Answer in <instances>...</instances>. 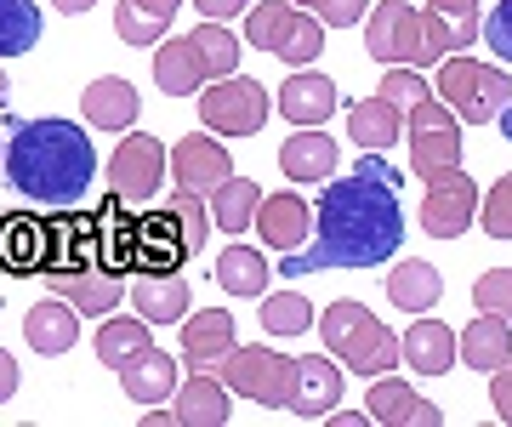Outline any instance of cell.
I'll return each mask as SVG.
<instances>
[{
	"label": "cell",
	"mask_w": 512,
	"mask_h": 427,
	"mask_svg": "<svg viewBox=\"0 0 512 427\" xmlns=\"http://www.w3.org/2000/svg\"><path fill=\"white\" fill-rule=\"evenodd\" d=\"M490 405H495V416L512 427V359L495 371V382H490Z\"/></svg>",
	"instance_id": "48"
},
{
	"label": "cell",
	"mask_w": 512,
	"mask_h": 427,
	"mask_svg": "<svg viewBox=\"0 0 512 427\" xmlns=\"http://www.w3.org/2000/svg\"><path fill=\"white\" fill-rule=\"evenodd\" d=\"M40 40L35 0H0V57H23Z\"/></svg>",
	"instance_id": "36"
},
{
	"label": "cell",
	"mask_w": 512,
	"mask_h": 427,
	"mask_svg": "<svg viewBox=\"0 0 512 427\" xmlns=\"http://www.w3.org/2000/svg\"><path fill=\"white\" fill-rule=\"evenodd\" d=\"M484 234L490 240H512V177L490 188V200H484Z\"/></svg>",
	"instance_id": "43"
},
{
	"label": "cell",
	"mask_w": 512,
	"mask_h": 427,
	"mask_svg": "<svg viewBox=\"0 0 512 427\" xmlns=\"http://www.w3.org/2000/svg\"><path fill=\"white\" fill-rule=\"evenodd\" d=\"M18 382H23L18 359H12V353H0V405H6V399H12V393H18Z\"/></svg>",
	"instance_id": "51"
},
{
	"label": "cell",
	"mask_w": 512,
	"mask_h": 427,
	"mask_svg": "<svg viewBox=\"0 0 512 427\" xmlns=\"http://www.w3.org/2000/svg\"><path fill=\"white\" fill-rule=\"evenodd\" d=\"M439 103L461 120H501V109L512 103V80L495 69V63H478V57H444L439 69Z\"/></svg>",
	"instance_id": "3"
},
{
	"label": "cell",
	"mask_w": 512,
	"mask_h": 427,
	"mask_svg": "<svg viewBox=\"0 0 512 427\" xmlns=\"http://www.w3.org/2000/svg\"><path fill=\"white\" fill-rule=\"evenodd\" d=\"M404 137H410V166H416V177H427V183L461 166V126L439 97L404 109Z\"/></svg>",
	"instance_id": "4"
},
{
	"label": "cell",
	"mask_w": 512,
	"mask_h": 427,
	"mask_svg": "<svg viewBox=\"0 0 512 427\" xmlns=\"http://www.w3.org/2000/svg\"><path fill=\"white\" fill-rule=\"evenodd\" d=\"M478 35L490 40V52L501 57V63H512V0H501L490 12V23H478Z\"/></svg>",
	"instance_id": "45"
},
{
	"label": "cell",
	"mask_w": 512,
	"mask_h": 427,
	"mask_svg": "<svg viewBox=\"0 0 512 427\" xmlns=\"http://www.w3.org/2000/svg\"><path fill=\"white\" fill-rule=\"evenodd\" d=\"M319 52H325V23L313 18V12H291L285 29H279V40H274V57L291 63V69H308Z\"/></svg>",
	"instance_id": "35"
},
{
	"label": "cell",
	"mask_w": 512,
	"mask_h": 427,
	"mask_svg": "<svg viewBox=\"0 0 512 427\" xmlns=\"http://www.w3.org/2000/svg\"><path fill=\"white\" fill-rule=\"evenodd\" d=\"M507 359H512V325H507V319L484 314V319H473V325L456 336V365H473V371H501Z\"/></svg>",
	"instance_id": "23"
},
{
	"label": "cell",
	"mask_w": 512,
	"mask_h": 427,
	"mask_svg": "<svg viewBox=\"0 0 512 427\" xmlns=\"http://www.w3.org/2000/svg\"><path fill=\"white\" fill-rule=\"evenodd\" d=\"M171 422H177V416H171V410H154V405H148V416H143V427H171Z\"/></svg>",
	"instance_id": "55"
},
{
	"label": "cell",
	"mask_w": 512,
	"mask_h": 427,
	"mask_svg": "<svg viewBox=\"0 0 512 427\" xmlns=\"http://www.w3.org/2000/svg\"><path fill=\"white\" fill-rule=\"evenodd\" d=\"M114 29H120V40H126V46H160L171 23L148 18V12H137V6H126V0H120V6H114Z\"/></svg>",
	"instance_id": "42"
},
{
	"label": "cell",
	"mask_w": 512,
	"mask_h": 427,
	"mask_svg": "<svg viewBox=\"0 0 512 427\" xmlns=\"http://www.w3.org/2000/svg\"><path fill=\"white\" fill-rule=\"evenodd\" d=\"M370 422L376 427H439L444 410L433 405V399H421L416 388H404V382H393V376H370Z\"/></svg>",
	"instance_id": "15"
},
{
	"label": "cell",
	"mask_w": 512,
	"mask_h": 427,
	"mask_svg": "<svg viewBox=\"0 0 512 427\" xmlns=\"http://www.w3.org/2000/svg\"><path fill=\"white\" fill-rule=\"evenodd\" d=\"M330 422H336V427H376V422H370V410H336Z\"/></svg>",
	"instance_id": "53"
},
{
	"label": "cell",
	"mask_w": 512,
	"mask_h": 427,
	"mask_svg": "<svg viewBox=\"0 0 512 427\" xmlns=\"http://www.w3.org/2000/svg\"><path fill=\"white\" fill-rule=\"evenodd\" d=\"M279 114H285L291 126H325L330 114H336V80L313 75V69L291 75L285 92H279Z\"/></svg>",
	"instance_id": "21"
},
{
	"label": "cell",
	"mask_w": 512,
	"mask_h": 427,
	"mask_svg": "<svg viewBox=\"0 0 512 427\" xmlns=\"http://www.w3.org/2000/svg\"><path fill=\"white\" fill-rule=\"evenodd\" d=\"M348 137L365 154H387L404 137V114L393 109L387 97H365V103H353L348 109Z\"/></svg>",
	"instance_id": "27"
},
{
	"label": "cell",
	"mask_w": 512,
	"mask_h": 427,
	"mask_svg": "<svg viewBox=\"0 0 512 427\" xmlns=\"http://www.w3.org/2000/svg\"><path fill=\"white\" fill-rule=\"evenodd\" d=\"M165 171H171V183L183 188V194H217L228 177H234V160L222 149L217 137H183L177 149L165 154Z\"/></svg>",
	"instance_id": "11"
},
{
	"label": "cell",
	"mask_w": 512,
	"mask_h": 427,
	"mask_svg": "<svg viewBox=\"0 0 512 427\" xmlns=\"http://www.w3.org/2000/svg\"><path fill=\"white\" fill-rule=\"evenodd\" d=\"M444 297V274L433 268V262H399L393 274H387V302L393 308H404V314H427L433 302Z\"/></svg>",
	"instance_id": "28"
},
{
	"label": "cell",
	"mask_w": 512,
	"mask_h": 427,
	"mask_svg": "<svg viewBox=\"0 0 512 427\" xmlns=\"http://www.w3.org/2000/svg\"><path fill=\"white\" fill-rule=\"evenodd\" d=\"M393 365H399V336L387 331V325L348 359V371H359V376H393Z\"/></svg>",
	"instance_id": "39"
},
{
	"label": "cell",
	"mask_w": 512,
	"mask_h": 427,
	"mask_svg": "<svg viewBox=\"0 0 512 427\" xmlns=\"http://www.w3.org/2000/svg\"><path fill=\"white\" fill-rule=\"evenodd\" d=\"M188 257H194V251H188V240H183V223H177L165 205L131 217V268H137V274H177Z\"/></svg>",
	"instance_id": "9"
},
{
	"label": "cell",
	"mask_w": 512,
	"mask_h": 427,
	"mask_svg": "<svg viewBox=\"0 0 512 427\" xmlns=\"http://www.w3.org/2000/svg\"><path fill=\"white\" fill-rule=\"evenodd\" d=\"M313 6V18L330 23V29H348V23H365L370 12V0H308Z\"/></svg>",
	"instance_id": "46"
},
{
	"label": "cell",
	"mask_w": 512,
	"mask_h": 427,
	"mask_svg": "<svg viewBox=\"0 0 512 427\" xmlns=\"http://www.w3.org/2000/svg\"><path fill=\"white\" fill-rule=\"evenodd\" d=\"M279 166H285L291 183H325L336 171V137H325L319 126H302L296 137L279 143Z\"/></svg>",
	"instance_id": "20"
},
{
	"label": "cell",
	"mask_w": 512,
	"mask_h": 427,
	"mask_svg": "<svg viewBox=\"0 0 512 427\" xmlns=\"http://www.w3.org/2000/svg\"><path fill=\"white\" fill-rule=\"evenodd\" d=\"M473 211H478V188L467 171H444L427 183V200H421V228L433 234V240H461L467 228H473Z\"/></svg>",
	"instance_id": "10"
},
{
	"label": "cell",
	"mask_w": 512,
	"mask_h": 427,
	"mask_svg": "<svg viewBox=\"0 0 512 427\" xmlns=\"http://www.w3.org/2000/svg\"><path fill=\"white\" fill-rule=\"evenodd\" d=\"M165 211H171V217L183 223L188 251H200V245H205V234H211V211H205V200H200V194H183V188H177V194L165 200Z\"/></svg>",
	"instance_id": "40"
},
{
	"label": "cell",
	"mask_w": 512,
	"mask_h": 427,
	"mask_svg": "<svg viewBox=\"0 0 512 427\" xmlns=\"http://www.w3.org/2000/svg\"><path fill=\"white\" fill-rule=\"evenodd\" d=\"M256 234H262V245H268V251H285V257H291V251H302V245H308V234H313V211H308V200H302V194H291V188H285V194H268V200L256 205Z\"/></svg>",
	"instance_id": "14"
},
{
	"label": "cell",
	"mask_w": 512,
	"mask_h": 427,
	"mask_svg": "<svg viewBox=\"0 0 512 427\" xmlns=\"http://www.w3.org/2000/svg\"><path fill=\"white\" fill-rule=\"evenodd\" d=\"M501 126H507V137H512V103H507V109H501Z\"/></svg>",
	"instance_id": "57"
},
{
	"label": "cell",
	"mask_w": 512,
	"mask_h": 427,
	"mask_svg": "<svg viewBox=\"0 0 512 427\" xmlns=\"http://www.w3.org/2000/svg\"><path fill=\"white\" fill-rule=\"evenodd\" d=\"M200 120L211 131H222V137H251V131H262V120H268V92L256 86L251 75L239 80H217L211 92H200Z\"/></svg>",
	"instance_id": "8"
},
{
	"label": "cell",
	"mask_w": 512,
	"mask_h": 427,
	"mask_svg": "<svg viewBox=\"0 0 512 427\" xmlns=\"http://www.w3.org/2000/svg\"><path fill=\"white\" fill-rule=\"evenodd\" d=\"M160 183H165V149H160V137L131 131L126 143L114 149V160H109V194L120 205H154Z\"/></svg>",
	"instance_id": "7"
},
{
	"label": "cell",
	"mask_w": 512,
	"mask_h": 427,
	"mask_svg": "<svg viewBox=\"0 0 512 427\" xmlns=\"http://www.w3.org/2000/svg\"><path fill=\"white\" fill-rule=\"evenodd\" d=\"M6 183L18 188L23 200L35 205H80L86 188L97 177V149L92 137L69 120H23L12 137H6Z\"/></svg>",
	"instance_id": "2"
},
{
	"label": "cell",
	"mask_w": 512,
	"mask_h": 427,
	"mask_svg": "<svg viewBox=\"0 0 512 427\" xmlns=\"http://www.w3.org/2000/svg\"><path fill=\"white\" fill-rule=\"evenodd\" d=\"M188 52H194V63H200L205 80H228L239 69V40L222 29V23H200L194 35H188Z\"/></svg>",
	"instance_id": "34"
},
{
	"label": "cell",
	"mask_w": 512,
	"mask_h": 427,
	"mask_svg": "<svg viewBox=\"0 0 512 427\" xmlns=\"http://www.w3.org/2000/svg\"><path fill=\"white\" fill-rule=\"evenodd\" d=\"M313 325V308H308V297L302 291H262V331L268 336H302Z\"/></svg>",
	"instance_id": "37"
},
{
	"label": "cell",
	"mask_w": 512,
	"mask_h": 427,
	"mask_svg": "<svg viewBox=\"0 0 512 427\" xmlns=\"http://www.w3.org/2000/svg\"><path fill=\"white\" fill-rule=\"evenodd\" d=\"M404 240L399 194H393V171L382 160L342 177L325 188L319 200V228L308 234L302 251L285 257V274H325V268H382Z\"/></svg>",
	"instance_id": "1"
},
{
	"label": "cell",
	"mask_w": 512,
	"mask_h": 427,
	"mask_svg": "<svg viewBox=\"0 0 512 427\" xmlns=\"http://www.w3.org/2000/svg\"><path fill=\"white\" fill-rule=\"evenodd\" d=\"M0 262H6L12 274H46V262H52V223L12 211V217L0 223Z\"/></svg>",
	"instance_id": "17"
},
{
	"label": "cell",
	"mask_w": 512,
	"mask_h": 427,
	"mask_svg": "<svg viewBox=\"0 0 512 427\" xmlns=\"http://www.w3.org/2000/svg\"><path fill=\"white\" fill-rule=\"evenodd\" d=\"M80 109H86V126H97V131H131L143 97L131 92V80L103 75V80H92V86L80 92Z\"/></svg>",
	"instance_id": "18"
},
{
	"label": "cell",
	"mask_w": 512,
	"mask_h": 427,
	"mask_svg": "<svg viewBox=\"0 0 512 427\" xmlns=\"http://www.w3.org/2000/svg\"><path fill=\"white\" fill-rule=\"evenodd\" d=\"M473 302H478V314L512 319V268H490V274H478Z\"/></svg>",
	"instance_id": "41"
},
{
	"label": "cell",
	"mask_w": 512,
	"mask_h": 427,
	"mask_svg": "<svg viewBox=\"0 0 512 427\" xmlns=\"http://www.w3.org/2000/svg\"><path fill=\"white\" fill-rule=\"evenodd\" d=\"M6 97H12V86H6V69H0V109H6Z\"/></svg>",
	"instance_id": "56"
},
{
	"label": "cell",
	"mask_w": 512,
	"mask_h": 427,
	"mask_svg": "<svg viewBox=\"0 0 512 427\" xmlns=\"http://www.w3.org/2000/svg\"><path fill=\"white\" fill-rule=\"evenodd\" d=\"M120 388H126L131 405H160V399H171L177 393V359L160 348L137 353L126 371H120Z\"/></svg>",
	"instance_id": "26"
},
{
	"label": "cell",
	"mask_w": 512,
	"mask_h": 427,
	"mask_svg": "<svg viewBox=\"0 0 512 427\" xmlns=\"http://www.w3.org/2000/svg\"><path fill=\"white\" fill-rule=\"evenodd\" d=\"M131 302H137V314L154 319V325H177L188 314V285L177 274H143L131 285Z\"/></svg>",
	"instance_id": "29"
},
{
	"label": "cell",
	"mask_w": 512,
	"mask_h": 427,
	"mask_svg": "<svg viewBox=\"0 0 512 427\" xmlns=\"http://www.w3.org/2000/svg\"><path fill=\"white\" fill-rule=\"evenodd\" d=\"M217 285L228 291V297H262V291H268V262H262V251L228 245V251L217 257Z\"/></svg>",
	"instance_id": "33"
},
{
	"label": "cell",
	"mask_w": 512,
	"mask_h": 427,
	"mask_svg": "<svg viewBox=\"0 0 512 427\" xmlns=\"http://www.w3.org/2000/svg\"><path fill=\"white\" fill-rule=\"evenodd\" d=\"M0 154H6V131H0Z\"/></svg>",
	"instance_id": "58"
},
{
	"label": "cell",
	"mask_w": 512,
	"mask_h": 427,
	"mask_svg": "<svg viewBox=\"0 0 512 427\" xmlns=\"http://www.w3.org/2000/svg\"><path fill=\"white\" fill-rule=\"evenodd\" d=\"M57 12H63V18H80V12H92L97 0H52Z\"/></svg>",
	"instance_id": "54"
},
{
	"label": "cell",
	"mask_w": 512,
	"mask_h": 427,
	"mask_svg": "<svg viewBox=\"0 0 512 427\" xmlns=\"http://www.w3.org/2000/svg\"><path fill=\"white\" fill-rule=\"evenodd\" d=\"M23 336H29L35 353H69L74 342H80V314H74L63 297L35 302V308L23 314Z\"/></svg>",
	"instance_id": "25"
},
{
	"label": "cell",
	"mask_w": 512,
	"mask_h": 427,
	"mask_svg": "<svg viewBox=\"0 0 512 427\" xmlns=\"http://www.w3.org/2000/svg\"><path fill=\"white\" fill-rule=\"evenodd\" d=\"M427 12H439V18H478V0H427Z\"/></svg>",
	"instance_id": "50"
},
{
	"label": "cell",
	"mask_w": 512,
	"mask_h": 427,
	"mask_svg": "<svg viewBox=\"0 0 512 427\" xmlns=\"http://www.w3.org/2000/svg\"><path fill=\"white\" fill-rule=\"evenodd\" d=\"M256 205H262V188L251 177H228V183L211 194V228L222 234H245L256 223Z\"/></svg>",
	"instance_id": "32"
},
{
	"label": "cell",
	"mask_w": 512,
	"mask_h": 427,
	"mask_svg": "<svg viewBox=\"0 0 512 427\" xmlns=\"http://www.w3.org/2000/svg\"><path fill=\"white\" fill-rule=\"evenodd\" d=\"M217 371L222 388L245 393V399H256V405L268 410H285V393H291V359L274 348H228L211 365Z\"/></svg>",
	"instance_id": "5"
},
{
	"label": "cell",
	"mask_w": 512,
	"mask_h": 427,
	"mask_svg": "<svg viewBox=\"0 0 512 427\" xmlns=\"http://www.w3.org/2000/svg\"><path fill=\"white\" fill-rule=\"evenodd\" d=\"M46 285H52V297H63L80 319H109L114 308H120V297H126L120 274H103V268H52Z\"/></svg>",
	"instance_id": "12"
},
{
	"label": "cell",
	"mask_w": 512,
	"mask_h": 427,
	"mask_svg": "<svg viewBox=\"0 0 512 427\" xmlns=\"http://www.w3.org/2000/svg\"><path fill=\"white\" fill-rule=\"evenodd\" d=\"M399 365H410V371H421V376L456 371V331H450L444 319H416V325L399 336Z\"/></svg>",
	"instance_id": "16"
},
{
	"label": "cell",
	"mask_w": 512,
	"mask_h": 427,
	"mask_svg": "<svg viewBox=\"0 0 512 427\" xmlns=\"http://www.w3.org/2000/svg\"><path fill=\"white\" fill-rule=\"evenodd\" d=\"M171 399H177L171 416H177L183 427H222L228 416H234V410H228V388H222L217 376H205V371H194L188 382H177Z\"/></svg>",
	"instance_id": "24"
},
{
	"label": "cell",
	"mask_w": 512,
	"mask_h": 427,
	"mask_svg": "<svg viewBox=\"0 0 512 427\" xmlns=\"http://www.w3.org/2000/svg\"><path fill=\"white\" fill-rule=\"evenodd\" d=\"M342 405V371L330 365L325 353H308V359H291V393H285V410L313 422V416H330Z\"/></svg>",
	"instance_id": "13"
},
{
	"label": "cell",
	"mask_w": 512,
	"mask_h": 427,
	"mask_svg": "<svg viewBox=\"0 0 512 427\" xmlns=\"http://www.w3.org/2000/svg\"><path fill=\"white\" fill-rule=\"evenodd\" d=\"M291 12H296L291 0H256L251 12H245V40H251L256 52H274V40H279V29H285Z\"/></svg>",
	"instance_id": "38"
},
{
	"label": "cell",
	"mask_w": 512,
	"mask_h": 427,
	"mask_svg": "<svg viewBox=\"0 0 512 427\" xmlns=\"http://www.w3.org/2000/svg\"><path fill=\"white\" fill-rule=\"evenodd\" d=\"M194 6H200L205 23H228V18H239V12H245V0H194Z\"/></svg>",
	"instance_id": "49"
},
{
	"label": "cell",
	"mask_w": 512,
	"mask_h": 427,
	"mask_svg": "<svg viewBox=\"0 0 512 427\" xmlns=\"http://www.w3.org/2000/svg\"><path fill=\"white\" fill-rule=\"evenodd\" d=\"M365 52L393 69H427L421 57V12L410 0H382L376 12H365Z\"/></svg>",
	"instance_id": "6"
},
{
	"label": "cell",
	"mask_w": 512,
	"mask_h": 427,
	"mask_svg": "<svg viewBox=\"0 0 512 427\" xmlns=\"http://www.w3.org/2000/svg\"><path fill=\"white\" fill-rule=\"evenodd\" d=\"M154 348V331H148V319H103L97 325V359L109 365V371H126L137 353Z\"/></svg>",
	"instance_id": "30"
},
{
	"label": "cell",
	"mask_w": 512,
	"mask_h": 427,
	"mask_svg": "<svg viewBox=\"0 0 512 427\" xmlns=\"http://www.w3.org/2000/svg\"><path fill=\"white\" fill-rule=\"evenodd\" d=\"M376 331H382V319L370 314L365 302H353V297L330 302V308H325V319H319V336H325V348L336 353L342 365H348V359H353L359 348H365V342H370Z\"/></svg>",
	"instance_id": "19"
},
{
	"label": "cell",
	"mask_w": 512,
	"mask_h": 427,
	"mask_svg": "<svg viewBox=\"0 0 512 427\" xmlns=\"http://www.w3.org/2000/svg\"><path fill=\"white\" fill-rule=\"evenodd\" d=\"M183 325V359L194 365V371H205V365H217L222 353L234 348V314H222V308H200L194 319H177Z\"/></svg>",
	"instance_id": "22"
},
{
	"label": "cell",
	"mask_w": 512,
	"mask_h": 427,
	"mask_svg": "<svg viewBox=\"0 0 512 427\" xmlns=\"http://www.w3.org/2000/svg\"><path fill=\"white\" fill-rule=\"evenodd\" d=\"M126 6H137V12H148V18L171 23V18H177V6H183V0H126Z\"/></svg>",
	"instance_id": "52"
},
{
	"label": "cell",
	"mask_w": 512,
	"mask_h": 427,
	"mask_svg": "<svg viewBox=\"0 0 512 427\" xmlns=\"http://www.w3.org/2000/svg\"><path fill=\"white\" fill-rule=\"evenodd\" d=\"M200 63H194V52H188V35L183 40H171L165 35L160 46H154V86L171 97H194L200 92Z\"/></svg>",
	"instance_id": "31"
},
{
	"label": "cell",
	"mask_w": 512,
	"mask_h": 427,
	"mask_svg": "<svg viewBox=\"0 0 512 427\" xmlns=\"http://www.w3.org/2000/svg\"><path fill=\"white\" fill-rule=\"evenodd\" d=\"M456 46V35H450V23L439 18V12H421V57L427 63H444V52Z\"/></svg>",
	"instance_id": "47"
},
{
	"label": "cell",
	"mask_w": 512,
	"mask_h": 427,
	"mask_svg": "<svg viewBox=\"0 0 512 427\" xmlns=\"http://www.w3.org/2000/svg\"><path fill=\"white\" fill-rule=\"evenodd\" d=\"M382 97L404 114V109H416V103H427V80H421L416 69H393V75L382 80Z\"/></svg>",
	"instance_id": "44"
}]
</instances>
